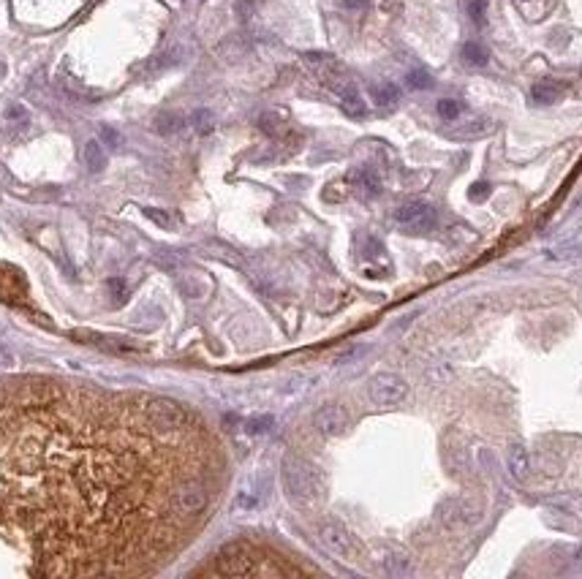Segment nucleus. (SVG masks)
<instances>
[{"instance_id":"nucleus-7","label":"nucleus","mask_w":582,"mask_h":579,"mask_svg":"<svg viewBox=\"0 0 582 579\" xmlns=\"http://www.w3.org/2000/svg\"><path fill=\"white\" fill-rule=\"evenodd\" d=\"M395 223L403 226L406 231H430L436 226V209L427 202H406L395 209Z\"/></svg>"},{"instance_id":"nucleus-12","label":"nucleus","mask_w":582,"mask_h":579,"mask_svg":"<svg viewBox=\"0 0 582 579\" xmlns=\"http://www.w3.org/2000/svg\"><path fill=\"white\" fill-rule=\"evenodd\" d=\"M84 166H87V171H93V174H98V171H104L106 166V150L104 145L98 142V139H90L87 145H84Z\"/></svg>"},{"instance_id":"nucleus-17","label":"nucleus","mask_w":582,"mask_h":579,"mask_svg":"<svg viewBox=\"0 0 582 579\" xmlns=\"http://www.w3.org/2000/svg\"><path fill=\"white\" fill-rule=\"evenodd\" d=\"M463 60L471 63V65H487L490 52H487V46H481L479 41H468L463 46Z\"/></svg>"},{"instance_id":"nucleus-13","label":"nucleus","mask_w":582,"mask_h":579,"mask_svg":"<svg viewBox=\"0 0 582 579\" xmlns=\"http://www.w3.org/2000/svg\"><path fill=\"white\" fill-rule=\"evenodd\" d=\"M351 183L359 188L365 196H378V190H381V180H378V174H375L373 169H368V166L354 171Z\"/></svg>"},{"instance_id":"nucleus-8","label":"nucleus","mask_w":582,"mask_h":579,"mask_svg":"<svg viewBox=\"0 0 582 579\" xmlns=\"http://www.w3.org/2000/svg\"><path fill=\"white\" fill-rule=\"evenodd\" d=\"M313 427L316 433L324 438H337L349 430V411L337 403H324L316 414H313Z\"/></svg>"},{"instance_id":"nucleus-4","label":"nucleus","mask_w":582,"mask_h":579,"mask_svg":"<svg viewBox=\"0 0 582 579\" xmlns=\"http://www.w3.org/2000/svg\"><path fill=\"white\" fill-rule=\"evenodd\" d=\"M207 506H209V487L202 479H196V476H188V479L174 481V487L169 490L167 509L169 514L174 519H180V522L199 517Z\"/></svg>"},{"instance_id":"nucleus-10","label":"nucleus","mask_w":582,"mask_h":579,"mask_svg":"<svg viewBox=\"0 0 582 579\" xmlns=\"http://www.w3.org/2000/svg\"><path fill=\"white\" fill-rule=\"evenodd\" d=\"M337 96H340V106L349 117H365V101H362L359 90L351 82L337 84Z\"/></svg>"},{"instance_id":"nucleus-30","label":"nucleus","mask_w":582,"mask_h":579,"mask_svg":"<svg viewBox=\"0 0 582 579\" xmlns=\"http://www.w3.org/2000/svg\"><path fill=\"white\" fill-rule=\"evenodd\" d=\"M250 3H253V0H240V3H237V14H240V17H242V20H248Z\"/></svg>"},{"instance_id":"nucleus-6","label":"nucleus","mask_w":582,"mask_h":579,"mask_svg":"<svg viewBox=\"0 0 582 579\" xmlns=\"http://www.w3.org/2000/svg\"><path fill=\"white\" fill-rule=\"evenodd\" d=\"M368 394L375 405L389 408V405H400L408 397V384L397 372H378L368 384Z\"/></svg>"},{"instance_id":"nucleus-28","label":"nucleus","mask_w":582,"mask_h":579,"mask_svg":"<svg viewBox=\"0 0 582 579\" xmlns=\"http://www.w3.org/2000/svg\"><path fill=\"white\" fill-rule=\"evenodd\" d=\"M101 139H104V142H106L109 147H120V145H123L120 134H117L115 128H109V125H104V128H101Z\"/></svg>"},{"instance_id":"nucleus-2","label":"nucleus","mask_w":582,"mask_h":579,"mask_svg":"<svg viewBox=\"0 0 582 579\" xmlns=\"http://www.w3.org/2000/svg\"><path fill=\"white\" fill-rule=\"evenodd\" d=\"M280 476H283V490H286L289 500L302 506V509L316 506L327 493V481H324L321 468L299 455H289L283 460Z\"/></svg>"},{"instance_id":"nucleus-14","label":"nucleus","mask_w":582,"mask_h":579,"mask_svg":"<svg viewBox=\"0 0 582 579\" xmlns=\"http://www.w3.org/2000/svg\"><path fill=\"white\" fill-rule=\"evenodd\" d=\"M370 96H373V101L378 106H395L397 101H400V87L392 82H381V84H373L370 87Z\"/></svg>"},{"instance_id":"nucleus-3","label":"nucleus","mask_w":582,"mask_h":579,"mask_svg":"<svg viewBox=\"0 0 582 579\" xmlns=\"http://www.w3.org/2000/svg\"><path fill=\"white\" fill-rule=\"evenodd\" d=\"M142 427L155 435H180L190 430V414L169 397H142L136 405Z\"/></svg>"},{"instance_id":"nucleus-1","label":"nucleus","mask_w":582,"mask_h":579,"mask_svg":"<svg viewBox=\"0 0 582 579\" xmlns=\"http://www.w3.org/2000/svg\"><path fill=\"white\" fill-rule=\"evenodd\" d=\"M209 574H218V577H280V574H302V568L267 558L259 547H253L248 541H231L226 547H221V552L215 555V566L209 568Z\"/></svg>"},{"instance_id":"nucleus-11","label":"nucleus","mask_w":582,"mask_h":579,"mask_svg":"<svg viewBox=\"0 0 582 579\" xmlns=\"http://www.w3.org/2000/svg\"><path fill=\"white\" fill-rule=\"evenodd\" d=\"M531 96H534V101H536V104L550 106V104H555V101L563 96V84L552 82V79H541V82L534 84Z\"/></svg>"},{"instance_id":"nucleus-24","label":"nucleus","mask_w":582,"mask_h":579,"mask_svg":"<svg viewBox=\"0 0 582 579\" xmlns=\"http://www.w3.org/2000/svg\"><path fill=\"white\" fill-rule=\"evenodd\" d=\"M145 215L153 221V223H158L161 228H174V218L169 215L167 209H158V207H147Z\"/></svg>"},{"instance_id":"nucleus-20","label":"nucleus","mask_w":582,"mask_h":579,"mask_svg":"<svg viewBox=\"0 0 582 579\" xmlns=\"http://www.w3.org/2000/svg\"><path fill=\"white\" fill-rule=\"evenodd\" d=\"M406 84H408L411 90H427V87H433V77H430L425 68H414V71H408Z\"/></svg>"},{"instance_id":"nucleus-19","label":"nucleus","mask_w":582,"mask_h":579,"mask_svg":"<svg viewBox=\"0 0 582 579\" xmlns=\"http://www.w3.org/2000/svg\"><path fill=\"white\" fill-rule=\"evenodd\" d=\"M436 112L441 120H458L460 112H463V104L455 101V98H441L436 104Z\"/></svg>"},{"instance_id":"nucleus-16","label":"nucleus","mask_w":582,"mask_h":579,"mask_svg":"<svg viewBox=\"0 0 582 579\" xmlns=\"http://www.w3.org/2000/svg\"><path fill=\"white\" fill-rule=\"evenodd\" d=\"M0 294H6V297H20V294H25V278H22L17 269L8 267V275H0Z\"/></svg>"},{"instance_id":"nucleus-9","label":"nucleus","mask_w":582,"mask_h":579,"mask_svg":"<svg viewBox=\"0 0 582 579\" xmlns=\"http://www.w3.org/2000/svg\"><path fill=\"white\" fill-rule=\"evenodd\" d=\"M506 465H509V474L515 476L517 481H525L528 474H531V457H528V449L522 443H512L509 446V455H506Z\"/></svg>"},{"instance_id":"nucleus-21","label":"nucleus","mask_w":582,"mask_h":579,"mask_svg":"<svg viewBox=\"0 0 582 579\" xmlns=\"http://www.w3.org/2000/svg\"><path fill=\"white\" fill-rule=\"evenodd\" d=\"M272 424H275V419H272L270 414H264V416H256V419H250L248 424H245V430H248L250 435H264V433H270Z\"/></svg>"},{"instance_id":"nucleus-18","label":"nucleus","mask_w":582,"mask_h":579,"mask_svg":"<svg viewBox=\"0 0 582 579\" xmlns=\"http://www.w3.org/2000/svg\"><path fill=\"white\" fill-rule=\"evenodd\" d=\"M190 125L196 128V134H209L212 128H215V115L209 112V109H196L193 115H190Z\"/></svg>"},{"instance_id":"nucleus-5","label":"nucleus","mask_w":582,"mask_h":579,"mask_svg":"<svg viewBox=\"0 0 582 579\" xmlns=\"http://www.w3.org/2000/svg\"><path fill=\"white\" fill-rule=\"evenodd\" d=\"M318 538H321V544H324L332 555H337V558H343V560L362 558V544H359L351 531H349L343 522H337V519H321V522H318Z\"/></svg>"},{"instance_id":"nucleus-25","label":"nucleus","mask_w":582,"mask_h":579,"mask_svg":"<svg viewBox=\"0 0 582 579\" xmlns=\"http://www.w3.org/2000/svg\"><path fill=\"white\" fill-rule=\"evenodd\" d=\"M387 571L389 574H406L408 571V558L406 555H389L387 558Z\"/></svg>"},{"instance_id":"nucleus-27","label":"nucleus","mask_w":582,"mask_h":579,"mask_svg":"<svg viewBox=\"0 0 582 579\" xmlns=\"http://www.w3.org/2000/svg\"><path fill=\"white\" fill-rule=\"evenodd\" d=\"M6 120H8V123H22V120H27V112H25V106L11 104L8 109H6Z\"/></svg>"},{"instance_id":"nucleus-22","label":"nucleus","mask_w":582,"mask_h":579,"mask_svg":"<svg viewBox=\"0 0 582 579\" xmlns=\"http://www.w3.org/2000/svg\"><path fill=\"white\" fill-rule=\"evenodd\" d=\"M259 128H261L264 134H270V136H278V134L283 131V123H280V117H278V115L267 112V115H261V117H259Z\"/></svg>"},{"instance_id":"nucleus-26","label":"nucleus","mask_w":582,"mask_h":579,"mask_svg":"<svg viewBox=\"0 0 582 579\" xmlns=\"http://www.w3.org/2000/svg\"><path fill=\"white\" fill-rule=\"evenodd\" d=\"M490 190H493V188H490V183H484V180H481V183H477V186H471L468 196H471L474 202H484V199L490 196Z\"/></svg>"},{"instance_id":"nucleus-31","label":"nucleus","mask_w":582,"mask_h":579,"mask_svg":"<svg viewBox=\"0 0 582 579\" xmlns=\"http://www.w3.org/2000/svg\"><path fill=\"white\" fill-rule=\"evenodd\" d=\"M3 77H6V65L0 63V79H3Z\"/></svg>"},{"instance_id":"nucleus-15","label":"nucleus","mask_w":582,"mask_h":579,"mask_svg":"<svg viewBox=\"0 0 582 579\" xmlns=\"http://www.w3.org/2000/svg\"><path fill=\"white\" fill-rule=\"evenodd\" d=\"M153 128H155V134H161V136H172V134H177V131L183 128V117H180L177 112H161V115L153 120Z\"/></svg>"},{"instance_id":"nucleus-23","label":"nucleus","mask_w":582,"mask_h":579,"mask_svg":"<svg viewBox=\"0 0 582 579\" xmlns=\"http://www.w3.org/2000/svg\"><path fill=\"white\" fill-rule=\"evenodd\" d=\"M468 14H471L474 25L484 27V22H487V0H468Z\"/></svg>"},{"instance_id":"nucleus-29","label":"nucleus","mask_w":582,"mask_h":579,"mask_svg":"<svg viewBox=\"0 0 582 579\" xmlns=\"http://www.w3.org/2000/svg\"><path fill=\"white\" fill-rule=\"evenodd\" d=\"M340 8H349V11H365L370 6V0H337Z\"/></svg>"}]
</instances>
